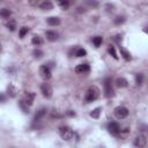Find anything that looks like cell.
I'll use <instances>...</instances> for the list:
<instances>
[{
  "instance_id": "obj_20",
  "label": "cell",
  "mask_w": 148,
  "mask_h": 148,
  "mask_svg": "<svg viewBox=\"0 0 148 148\" xmlns=\"http://www.w3.org/2000/svg\"><path fill=\"white\" fill-rule=\"evenodd\" d=\"M143 80H145V75L142 73H136L135 74V83L138 86H141L143 83Z\"/></svg>"
},
{
  "instance_id": "obj_18",
  "label": "cell",
  "mask_w": 148,
  "mask_h": 148,
  "mask_svg": "<svg viewBox=\"0 0 148 148\" xmlns=\"http://www.w3.org/2000/svg\"><path fill=\"white\" fill-rule=\"evenodd\" d=\"M31 43L35 46H40V45H43V38L39 35H34L32 36V39H31Z\"/></svg>"
},
{
  "instance_id": "obj_4",
  "label": "cell",
  "mask_w": 148,
  "mask_h": 148,
  "mask_svg": "<svg viewBox=\"0 0 148 148\" xmlns=\"http://www.w3.org/2000/svg\"><path fill=\"white\" fill-rule=\"evenodd\" d=\"M120 130L121 128H120L119 124L116 123V121H111V123L108 124V131L113 136H119L120 135Z\"/></svg>"
},
{
  "instance_id": "obj_11",
  "label": "cell",
  "mask_w": 148,
  "mask_h": 148,
  "mask_svg": "<svg viewBox=\"0 0 148 148\" xmlns=\"http://www.w3.org/2000/svg\"><path fill=\"white\" fill-rule=\"evenodd\" d=\"M46 113H47V110H46L45 108L39 109V110L36 112L35 117H34V124H36V123H38V121H40V119H42V118H44Z\"/></svg>"
},
{
  "instance_id": "obj_24",
  "label": "cell",
  "mask_w": 148,
  "mask_h": 148,
  "mask_svg": "<svg viewBox=\"0 0 148 148\" xmlns=\"http://www.w3.org/2000/svg\"><path fill=\"white\" fill-rule=\"evenodd\" d=\"M0 15H1V17H3V18H9V16L12 15V12H10L8 8H2L1 12H0Z\"/></svg>"
},
{
  "instance_id": "obj_16",
  "label": "cell",
  "mask_w": 148,
  "mask_h": 148,
  "mask_svg": "<svg viewBox=\"0 0 148 148\" xmlns=\"http://www.w3.org/2000/svg\"><path fill=\"white\" fill-rule=\"evenodd\" d=\"M47 24L51 25V27H56V25H59L60 24V18L58 16H51L47 18Z\"/></svg>"
},
{
  "instance_id": "obj_22",
  "label": "cell",
  "mask_w": 148,
  "mask_h": 148,
  "mask_svg": "<svg viewBox=\"0 0 148 148\" xmlns=\"http://www.w3.org/2000/svg\"><path fill=\"white\" fill-rule=\"evenodd\" d=\"M74 54L76 57H84V56H87V51L84 49H82V47H76Z\"/></svg>"
},
{
  "instance_id": "obj_27",
  "label": "cell",
  "mask_w": 148,
  "mask_h": 148,
  "mask_svg": "<svg viewBox=\"0 0 148 148\" xmlns=\"http://www.w3.org/2000/svg\"><path fill=\"white\" fill-rule=\"evenodd\" d=\"M84 3L89 7H92V8H97L98 5H99L97 0H84Z\"/></svg>"
},
{
  "instance_id": "obj_31",
  "label": "cell",
  "mask_w": 148,
  "mask_h": 148,
  "mask_svg": "<svg viewBox=\"0 0 148 148\" xmlns=\"http://www.w3.org/2000/svg\"><path fill=\"white\" fill-rule=\"evenodd\" d=\"M124 22H125V17H124V16H117V17L113 20V23H114V24H117V25L123 24Z\"/></svg>"
},
{
  "instance_id": "obj_35",
  "label": "cell",
  "mask_w": 148,
  "mask_h": 148,
  "mask_svg": "<svg viewBox=\"0 0 148 148\" xmlns=\"http://www.w3.org/2000/svg\"><path fill=\"white\" fill-rule=\"evenodd\" d=\"M67 114H68L69 117H75L76 113H75L74 111H72V110H68V111H67Z\"/></svg>"
},
{
  "instance_id": "obj_14",
  "label": "cell",
  "mask_w": 148,
  "mask_h": 148,
  "mask_svg": "<svg viewBox=\"0 0 148 148\" xmlns=\"http://www.w3.org/2000/svg\"><path fill=\"white\" fill-rule=\"evenodd\" d=\"M40 9L42 10H52L53 9V3L51 2V1H49V0H45V1H43L42 3H40Z\"/></svg>"
},
{
  "instance_id": "obj_12",
  "label": "cell",
  "mask_w": 148,
  "mask_h": 148,
  "mask_svg": "<svg viewBox=\"0 0 148 148\" xmlns=\"http://www.w3.org/2000/svg\"><path fill=\"white\" fill-rule=\"evenodd\" d=\"M45 36H46V39L50 40V42H56L58 39V34L53 30H47L45 32Z\"/></svg>"
},
{
  "instance_id": "obj_26",
  "label": "cell",
  "mask_w": 148,
  "mask_h": 148,
  "mask_svg": "<svg viewBox=\"0 0 148 148\" xmlns=\"http://www.w3.org/2000/svg\"><path fill=\"white\" fill-rule=\"evenodd\" d=\"M108 51H109L110 56H111L113 59L118 60V56H117V52H116V49H114V46H112V45H109V47H108Z\"/></svg>"
},
{
  "instance_id": "obj_38",
  "label": "cell",
  "mask_w": 148,
  "mask_h": 148,
  "mask_svg": "<svg viewBox=\"0 0 148 148\" xmlns=\"http://www.w3.org/2000/svg\"><path fill=\"white\" fill-rule=\"evenodd\" d=\"M5 101H6V97H5V95H3V94H1V102L3 103Z\"/></svg>"
},
{
  "instance_id": "obj_7",
  "label": "cell",
  "mask_w": 148,
  "mask_h": 148,
  "mask_svg": "<svg viewBox=\"0 0 148 148\" xmlns=\"http://www.w3.org/2000/svg\"><path fill=\"white\" fill-rule=\"evenodd\" d=\"M133 145L135 147H146L147 146V136L145 134H139L138 136H135Z\"/></svg>"
},
{
  "instance_id": "obj_29",
  "label": "cell",
  "mask_w": 148,
  "mask_h": 148,
  "mask_svg": "<svg viewBox=\"0 0 148 148\" xmlns=\"http://www.w3.org/2000/svg\"><path fill=\"white\" fill-rule=\"evenodd\" d=\"M32 54H34V57H35V58L40 59V58L44 56V52H43L42 50H39V49H35V50L32 51Z\"/></svg>"
},
{
  "instance_id": "obj_39",
  "label": "cell",
  "mask_w": 148,
  "mask_h": 148,
  "mask_svg": "<svg viewBox=\"0 0 148 148\" xmlns=\"http://www.w3.org/2000/svg\"><path fill=\"white\" fill-rule=\"evenodd\" d=\"M143 31H145V32H146V34H148V27H146V28H145V29H143Z\"/></svg>"
},
{
  "instance_id": "obj_9",
  "label": "cell",
  "mask_w": 148,
  "mask_h": 148,
  "mask_svg": "<svg viewBox=\"0 0 148 148\" xmlns=\"http://www.w3.org/2000/svg\"><path fill=\"white\" fill-rule=\"evenodd\" d=\"M89 72H90V66L87 62L80 64V65H77L75 67V73H77V74H87Z\"/></svg>"
},
{
  "instance_id": "obj_28",
  "label": "cell",
  "mask_w": 148,
  "mask_h": 148,
  "mask_svg": "<svg viewBox=\"0 0 148 148\" xmlns=\"http://www.w3.org/2000/svg\"><path fill=\"white\" fill-rule=\"evenodd\" d=\"M28 32H29V28H28V27H22V28L20 29V31H18L20 38H24V36H25Z\"/></svg>"
},
{
  "instance_id": "obj_6",
  "label": "cell",
  "mask_w": 148,
  "mask_h": 148,
  "mask_svg": "<svg viewBox=\"0 0 148 148\" xmlns=\"http://www.w3.org/2000/svg\"><path fill=\"white\" fill-rule=\"evenodd\" d=\"M114 116L118 119H125L128 116V109L125 106H117L114 109Z\"/></svg>"
},
{
  "instance_id": "obj_34",
  "label": "cell",
  "mask_w": 148,
  "mask_h": 148,
  "mask_svg": "<svg viewBox=\"0 0 148 148\" xmlns=\"http://www.w3.org/2000/svg\"><path fill=\"white\" fill-rule=\"evenodd\" d=\"M130 132V128L128 127H125V128H123V130H120V135H127V133Z\"/></svg>"
},
{
  "instance_id": "obj_19",
  "label": "cell",
  "mask_w": 148,
  "mask_h": 148,
  "mask_svg": "<svg viewBox=\"0 0 148 148\" xmlns=\"http://www.w3.org/2000/svg\"><path fill=\"white\" fill-rule=\"evenodd\" d=\"M57 5H58L61 9L66 10V9H68V7H69V0H57Z\"/></svg>"
},
{
  "instance_id": "obj_36",
  "label": "cell",
  "mask_w": 148,
  "mask_h": 148,
  "mask_svg": "<svg viewBox=\"0 0 148 148\" xmlns=\"http://www.w3.org/2000/svg\"><path fill=\"white\" fill-rule=\"evenodd\" d=\"M77 12L79 13H82V12H86V9H84V7L82 8V7H77Z\"/></svg>"
},
{
  "instance_id": "obj_23",
  "label": "cell",
  "mask_w": 148,
  "mask_h": 148,
  "mask_svg": "<svg viewBox=\"0 0 148 148\" xmlns=\"http://www.w3.org/2000/svg\"><path fill=\"white\" fill-rule=\"evenodd\" d=\"M7 91H8V95L10 97H15L16 96V89L12 83H9V86L7 87Z\"/></svg>"
},
{
  "instance_id": "obj_5",
  "label": "cell",
  "mask_w": 148,
  "mask_h": 148,
  "mask_svg": "<svg viewBox=\"0 0 148 148\" xmlns=\"http://www.w3.org/2000/svg\"><path fill=\"white\" fill-rule=\"evenodd\" d=\"M39 75L43 80H50L51 76H52V73H51V68L47 66V65H43L39 67Z\"/></svg>"
},
{
  "instance_id": "obj_2",
  "label": "cell",
  "mask_w": 148,
  "mask_h": 148,
  "mask_svg": "<svg viewBox=\"0 0 148 148\" xmlns=\"http://www.w3.org/2000/svg\"><path fill=\"white\" fill-rule=\"evenodd\" d=\"M59 134L61 136V139H64L65 141H71L72 139H74L75 133L72 128H69L68 126H62L59 128Z\"/></svg>"
},
{
  "instance_id": "obj_33",
  "label": "cell",
  "mask_w": 148,
  "mask_h": 148,
  "mask_svg": "<svg viewBox=\"0 0 148 148\" xmlns=\"http://www.w3.org/2000/svg\"><path fill=\"white\" fill-rule=\"evenodd\" d=\"M29 3L34 7L36 6H40V0H29Z\"/></svg>"
},
{
  "instance_id": "obj_10",
  "label": "cell",
  "mask_w": 148,
  "mask_h": 148,
  "mask_svg": "<svg viewBox=\"0 0 148 148\" xmlns=\"http://www.w3.org/2000/svg\"><path fill=\"white\" fill-rule=\"evenodd\" d=\"M35 97H36L35 92H31V91H30V92H25L24 96H23V99H22V101H23L25 104H28V105L30 106V105H32Z\"/></svg>"
},
{
  "instance_id": "obj_1",
  "label": "cell",
  "mask_w": 148,
  "mask_h": 148,
  "mask_svg": "<svg viewBox=\"0 0 148 148\" xmlns=\"http://www.w3.org/2000/svg\"><path fill=\"white\" fill-rule=\"evenodd\" d=\"M99 89L96 87V86H91L87 89L86 91V95H84V101L87 103H90V102H94L96 101L98 97H99Z\"/></svg>"
},
{
  "instance_id": "obj_37",
  "label": "cell",
  "mask_w": 148,
  "mask_h": 148,
  "mask_svg": "<svg viewBox=\"0 0 148 148\" xmlns=\"http://www.w3.org/2000/svg\"><path fill=\"white\" fill-rule=\"evenodd\" d=\"M116 40H117V42H120V40H121V36L117 35V36H116Z\"/></svg>"
},
{
  "instance_id": "obj_21",
  "label": "cell",
  "mask_w": 148,
  "mask_h": 148,
  "mask_svg": "<svg viewBox=\"0 0 148 148\" xmlns=\"http://www.w3.org/2000/svg\"><path fill=\"white\" fill-rule=\"evenodd\" d=\"M101 112H102V108H96V109H94L91 112H90V117H92V118H95V119H97V118H99V114H101Z\"/></svg>"
},
{
  "instance_id": "obj_3",
  "label": "cell",
  "mask_w": 148,
  "mask_h": 148,
  "mask_svg": "<svg viewBox=\"0 0 148 148\" xmlns=\"http://www.w3.org/2000/svg\"><path fill=\"white\" fill-rule=\"evenodd\" d=\"M103 86H104V95H105V97H108V98L112 97L114 95V91H113L111 77H105L104 82H103Z\"/></svg>"
},
{
  "instance_id": "obj_32",
  "label": "cell",
  "mask_w": 148,
  "mask_h": 148,
  "mask_svg": "<svg viewBox=\"0 0 148 148\" xmlns=\"http://www.w3.org/2000/svg\"><path fill=\"white\" fill-rule=\"evenodd\" d=\"M105 10H106V13H113L114 6L111 5V3H106V5H105Z\"/></svg>"
},
{
  "instance_id": "obj_17",
  "label": "cell",
  "mask_w": 148,
  "mask_h": 148,
  "mask_svg": "<svg viewBox=\"0 0 148 148\" xmlns=\"http://www.w3.org/2000/svg\"><path fill=\"white\" fill-rule=\"evenodd\" d=\"M6 27L9 31H15L16 29V21L14 18H9L7 22H6Z\"/></svg>"
},
{
  "instance_id": "obj_25",
  "label": "cell",
  "mask_w": 148,
  "mask_h": 148,
  "mask_svg": "<svg viewBox=\"0 0 148 148\" xmlns=\"http://www.w3.org/2000/svg\"><path fill=\"white\" fill-rule=\"evenodd\" d=\"M102 43H103V38H102L101 36H95V37H92V44H94L96 47L101 46Z\"/></svg>"
},
{
  "instance_id": "obj_15",
  "label": "cell",
  "mask_w": 148,
  "mask_h": 148,
  "mask_svg": "<svg viewBox=\"0 0 148 148\" xmlns=\"http://www.w3.org/2000/svg\"><path fill=\"white\" fill-rule=\"evenodd\" d=\"M119 51H120V56L126 60V61H130L131 59H132V57H131V53L125 49V47H123V46H120L119 47Z\"/></svg>"
},
{
  "instance_id": "obj_8",
  "label": "cell",
  "mask_w": 148,
  "mask_h": 148,
  "mask_svg": "<svg viewBox=\"0 0 148 148\" xmlns=\"http://www.w3.org/2000/svg\"><path fill=\"white\" fill-rule=\"evenodd\" d=\"M40 92L44 97L46 98H50L52 96V87L49 84V83H42L40 84Z\"/></svg>"
},
{
  "instance_id": "obj_13",
  "label": "cell",
  "mask_w": 148,
  "mask_h": 148,
  "mask_svg": "<svg viewBox=\"0 0 148 148\" xmlns=\"http://www.w3.org/2000/svg\"><path fill=\"white\" fill-rule=\"evenodd\" d=\"M116 86L118 87V88H126L127 86H128V81L125 79V77H117L116 79Z\"/></svg>"
},
{
  "instance_id": "obj_30",
  "label": "cell",
  "mask_w": 148,
  "mask_h": 148,
  "mask_svg": "<svg viewBox=\"0 0 148 148\" xmlns=\"http://www.w3.org/2000/svg\"><path fill=\"white\" fill-rule=\"evenodd\" d=\"M18 105H20V108L22 109V111H23L24 113H29V105H28V104H25L23 101H20V102H18Z\"/></svg>"
}]
</instances>
